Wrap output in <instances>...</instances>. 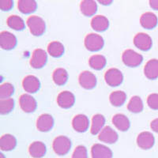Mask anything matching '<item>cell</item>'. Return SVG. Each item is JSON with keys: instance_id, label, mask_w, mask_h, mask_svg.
Returning <instances> with one entry per match:
<instances>
[{"instance_id": "6da1fadb", "label": "cell", "mask_w": 158, "mask_h": 158, "mask_svg": "<svg viewBox=\"0 0 158 158\" xmlns=\"http://www.w3.org/2000/svg\"><path fill=\"white\" fill-rule=\"evenodd\" d=\"M52 147L55 153L59 156L67 154L71 148V142L70 138L66 136H58L53 141Z\"/></svg>"}, {"instance_id": "7a4b0ae2", "label": "cell", "mask_w": 158, "mask_h": 158, "mask_svg": "<svg viewBox=\"0 0 158 158\" xmlns=\"http://www.w3.org/2000/svg\"><path fill=\"white\" fill-rule=\"evenodd\" d=\"M27 25L33 36L43 35L46 29V24L43 18L38 16H30L27 20Z\"/></svg>"}, {"instance_id": "3957f363", "label": "cell", "mask_w": 158, "mask_h": 158, "mask_svg": "<svg viewBox=\"0 0 158 158\" xmlns=\"http://www.w3.org/2000/svg\"><path fill=\"white\" fill-rule=\"evenodd\" d=\"M104 45V39L96 33H90L85 38V46L90 52H97L103 48Z\"/></svg>"}, {"instance_id": "277c9868", "label": "cell", "mask_w": 158, "mask_h": 158, "mask_svg": "<svg viewBox=\"0 0 158 158\" xmlns=\"http://www.w3.org/2000/svg\"><path fill=\"white\" fill-rule=\"evenodd\" d=\"M122 59L123 63L129 67H137L143 61L142 55L135 51L128 49L123 53Z\"/></svg>"}, {"instance_id": "5b68a950", "label": "cell", "mask_w": 158, "mask_h": 158, "mask_svg": "<svg viewBox=\"0 0 158 158\" xmlns=\"http://www.w3.org/2000/svg\"><path fill=\"white\" fill-rule=\"evenodd\" d=\"M104 79L107 84L111 87L118 86L123 81V75L118 69L111 68L104 74Z\"/></svg>"}, {"instance_id": "8992f818", "label": "cell", "mask_w": 158, "mask_h": 158, "mask_svg": "<svg viewBox=\"0 0 158 158\" xmlns=\"http://www.w3.org/2000/svg\"><path fill=\"white\" fill-rule=\"evenodd\" d=\"M48 61V55L44 50L36 49L32 53L30 60V65L35 69H40L44 67Z\"/></svg>"}, {"instance_id": "52a82bcc", "label": "cell", "mask_w": 158, "mask_h": 158, "mask_svg": "<svg viewBox=\"0 0 158 158\" xmlns=\"http://www.w3.org/2000/svg\"><path fill=\"white\" fill-rule=\"evenodd\" d=\"M78 81L80 85L85 89H92L97 85V77L92 72L85 70L80 74Z\"/></svg>"}, {"instance_id": "ba28073f", "label": "cell", "mask_w": 158, "mask_h": 158, "mask_svg": "<svg viewBox=\"0 0 158 158\" xmlns=\"http://www.w3.org/2000/svg\"><path fill=\"white\" fill-rule=\"evenodd\" d=\"M134 44L142 51H148L152 48L153 40L152 38L146 33L140 32L138 33L134 38Z\"/></svg>"}, {"instance_id": "9c48e42d", "label": "cell", "mask_w": 158, "mask_h": 158, "mask_svg": "<svg viewBox=\"0 0 158 158\" xmlns=\"http://www.w3.org/2000/svg\"><path fill=\"white\" fill-rule=\"evenodd\" d=\"M155 138L153 134L149 131H144L138 135L137 138V145L142 149H149L153 147Z\"/></svg>"}, {"instance_id": "30bf717a", "label": "cell", "mask_w": 158, "mask_h": 158, "mask_svg": "<svg viewBox=\"0 0 158 158\" xmlns=\"http://www.w3.org/2000/svg\"><path fill=\"white\" fill-rule=\"evenodd\" d=\"M18 40L15 35L7 31L0 33V46L4 50H11L15 48Z\"/></svg>"}, {"instance_id": "8fae6325", "label": "cell", "mask_w": 158, "mask_h": 158, "mask_svg": "<svg viewBox=\"0 0 158 158\" xmlns=\"http://www.w3.org/2000/svg\"><path fill=\"white\" fill-rule=\"evenodd\" d=\"M19 104L21 108L27 113L33 112L37 106L36 100L29 94H22L20 97Z\"/></svg>"}, {"instance_id": "7c38bea8", "label": "cell", "mask_w": 158, "mask_h": 158, "mask_svg": "<svg viewBox=\"0 0 158 158\" xmlns=\"http://www.w3.org/2000/svg\"><path fill=\"white\" fill-rule=\"evenodd\" d=\"M23 89L29 94H35L40 88V82L39 79L34 75H28L22 81Z\"/></svg>"}, {"instance_id": "4fadbf2b", "label": "cell", "mask_w": 158, "mask_h": 158, "mask_svg": "<svg viewBox=\"0 0 158 158\" xmlns=\"http://www.w3.org/2000/svg\"><path fill=\"white\" fill-rule=\"evenodd\" d=\"M75 102V97L71 92L63 91L59 94L57 97V103L59 106L62 108H71Z\"/></svg>"}, {"instance_id": "5bb4252c", "label": "cell", "mask_w": 158, "mask_h": 158, "mask_svg": "<svg viewBox=\"0 0 158 158\" xmlns=\"http://www.w3.org/2000/svg\"><path fill=\"white\" fill-rule=\"evenodd\" d=\"M54 126V118L49 114H42L36 121V127L41 132H48Z\"/></svg>"}, {"instance_id": "9a60e30c", "label": "cell", "mask_w": 158, "mask_h": 158, "mask_svg": "<svg viewBox=\"0 0 158 158\" xmlns=\"http://www.w3.org/2000/svg\"><path fill=\"white\" fill-rule=\"evenodd\" d=\"M99 140L107 144H113L117 142L118 138V134L111 127L108 126L100 132L98 136Z\"/></svg>"}, {"instance_id": "2e32d148", "label": "cell", "mask_w": 158, "mask_h": 158, "mask_svg": "<svg viewBox=\"0 0 158 158\" xmlns=\"http://www.w3.org/2000/svg\"><path fill=\"white\" fill-rule=\"evenodd\" d=\"M92 158H112L113 153L112 151L108 146L101 145V144H95L91 149Z\"/></svg>"}, {"instance_id": "e0dca14e", "label": "cell", "mask_w": 158, "mask_h": 158, "mask_svg": "<svg viewBox=\"0 0 158 158\" xmlns=\"http://www.w3.org/2000/svg\"><path fill=\"white\" fill-rule=\"evenodd\" d=\"M72 126L73 128L77 132L82 133L88 130L89 126V120L86 115L80 114L74 117L72 120Z\"/></svg>"}, {"instance_id": "ac0fdd59", "label": "cell", "mask_w": 158, "mask_h": 158, "mask_svg": "<svg viewBox=\"0 0 158 158\" xmlns=\"http://www.w3.org/2000/svg\"><path fill=\"white\" fill-rule=\"evenodd\" d=\"M144 74L147 78L154 80L158 77V59H150L144 67Z\"/></svg>"}, {"instance_id": "d6986e66", "label": "cell", "mask_w": 158, "mask_h": 158, "mask_svg": "<svg viewBox=\"0 0 158 158\" xmlns=\"http://www.w3.org/2000/svg\"><path fill=\"white\" fill-rule=\"evenodd\" d=\"M157 17L151 12H146L141 16L140 23L142 27L146 29H152L157 25Z\"/></svg>"}, {"instance_id": "ffe728a7", "label": "cell", "mask_w": 158, "mask_h": 158, "mask_svg": "<svg viewBox=\"0 0 158 158\" xmlns=\"http://www.w3.org/2000/svg\"><path fill=\"white\" fill-rule=\"evenodd\" d=\"M91 26L97 32H104L108 29L109 26V21L106 17L103 15H97L92 19Z\"/></svg>"}, {"instance_id": "44dd1931", "label": "cell", "mask_w": 158, "mask_h": 158, "mask_svg": "<svg viewBox=\"0 0 158 158\" xmlns=\"http://www.w3.org/2000/svg\"><path fill=\"white\" fill-rule=\"evenodd\" d=\"M112 123L120 131H127L131 127L129 118L123 114H116L112 118Z\"/></svg>"}, {"instance_id": "7402d4cb", "label": "cell", "mask_w": 158, "mask_h": 158, "mask_svg": "<svg viewBox=\"0 0 158 158\" xmlns=\"http://www.w3.org/2000/svg\"><path fill=\"white\" fill-rule=\"evenodd\" d=\"M46 146L42 142H34L29 147V152L33 158H41L46 153Z\"/></svg>"}, {"instance_id": "603a6c76", "label": "cell", "mask_w": 158, "mask_h": 158, "mask_svg": "<svg viewBox=\"0 0 158 158\" xmlns=\"http://www.w3.org/2000/svg\"><path fill=\"white\" fill-rule=\"evenodd\" d=\"M17 146V139L15 136L9 135H4L0 138V149L2 151H10L15 149Z\"/></svg>"}, {"instance_id": "cb8c5ba5", "label": "cell", "mask_w": 158, "mask_h": 158, "mask_svg": "<svg viewBox=\"0 0 158 158\" xmlns=\"http://www.w3.org/2000/svg\"><path fill=\"white\" fill-rule=\"evenodd\" d=\"M80 10L83 15L87 17L93 16L97 10V4L95 1L85 0L80 4Z\"/></svg>"}, {"instance_id": "d4e9b609", "label": "cell", "mask_w": 158, "mask_h": 158, "mask_svg": "<svg viewBox=\"0 0 158 158\" xmlns=\"http://www.w3.org/2000/svg\"><path fill=\"white\" fill-rule=\"evenodd\" d=\"M104 123H105V118L104 115L101 114H97L94 115L92 118V125H91V134L94 135L100 134L101 131L104 129Z\"/></svg>"}, {"instance_id": "484cf974", "label": "cell", "mask_w": 158, "mask_h": 158, "mask_svg": "<svg viewBox=\"0 0 158 158\" xmlns=\"http://www.w3.org/2000/svg\"><path fill=\"white\" fill-rule=\"evenodd\" d=\"M18 7L20 12L25 15H29L34 12L37 7V3L33 0H21L18 1Z\"/></svg>"}, {"instance_id": "4316f807", "label": "cell", "mask_w": 158, "mask_h": 158, "mask_svg": "<svg viewBox=\"0 0 158 158\" xmlns=\"http://www.w3.org/2000/svg\"><path fill=\"white\" fill-rule=\"evenodd\" d=\"M106 58L101 55H94L89 58V64L90 67L96 70H101L106 66Z\"/></svg>"}, {"instance_id": "83f0119b", "label": "cell", "mask_w": 158, "mask_h": 158, "mask_svg": "<svg viewBox=\"0 0 158 158\" xmlns=\"http://www.w3.org/2000/svg\"><path fill=\"white\" fill-rule=\"evenodd\" d=\"M48 52L52 57L59 58L64 53V46L59 41L51 42L48 46Z\"/></svg>"}, {"instance_id": "f1b7e54d", "label": "cell", "mask_w": 158, "mask_h": 158, "mask_svg": "<svg viewBox=\"0 0 158 158\" xmlns=\"http://www.w3.org/2000/svg\"><path fill=\"white\" fill-rule=\"evenodd\" d=\"M52 78L55 84L57 85H63L68 81V73L65 69L58 68L53 72Z\"/></svg>"}, {"instance_id": "f546056e", "label": "cell", "mask_w": 158, "mask_h": 158, "mask_svg": "<svg viewBox=\"0 0 158 158\" xmlns=\"http://www.w3.org/2000/svg\"><path fill=\"white\" fill-rule=\"evenodd\" d=\"M127 100V94L123 91H115L110 94L109 101L115 107L122 106Z\"/></svg>"}, {"instance_id": "4dcf8cb0", "label": "cell", "mask_w": 158, "mask_h": 158, "mask_svg": "<svg viewBox=\"0 0 158 158\" xmlns=\"http://www.w3.org/2000/svg\"><path fill=\"white\" fill-rule=\"evenodd\" d=\"M7 25L10 28L17 31L23 30L25 27L24 20L18 15H11L7 19Z\"/></svg>"}, {"instance_id": "1f68e13d", "label": "cell", "mask_w": 158, "mask_h": 158, "mask_svg": "<svg viewBox=\"0 0 158 158\" xmlns=\"http://www.w3.org/2000/svg\"><path fill=\"white\" fill-rule=\"evenodd\" d=\"M143 107L142 100L138 96H135L132 97L127 104V109L133 113L141 112L143 110Z\"/></svg>"}, {"instance_id": "d6a6232c", "label": "cell", "mask_w": 158, "mask_h": 158, "mask_svg": "<svg viewBox=\"0 0 158 158\" xmlns=\"http://www.w3.org/2000/svg\"><path fill=\"white\" fill-rule=\"evenodd\" d=\"M15 108V101L12 98L0 100V113L6 115L13 111Z\"/></svg>"}, {"instance_id": "836d02e7", "label": "cell", "mask_w": 158, "mask_h": 158, "mask_svg": "<svg viewBox=\"0 0 158 158\" xmlns=\"http://www.w3.org/2000/svg\"><path fill=\"white\" fill-rule=\"evenodd\" d=\"M14 93H15V88L10 83H4L0 86V98L1 100L10 98Z\"/></svg>"}, {"instance_id": "e575fe53", "label": "cell", "mask_w": 158, "mask_h": 158, "mask_svg": "<svg viewBox=\"0 0 158 158\" xmlns=\"http://www.w3.org/2000/svg\"><path fill=\"white\" fill-rule=\"evenodd\" d=\"M72 158H88L87 149L84 146H78L74 149Z\"/></svg>"}, {"instance_id": "d590c367", "label": "cell", "mask_w": 158, "mask_h": 158, "mask_svg": "<svg viewBox=\"0 0 158 158\" xmlns=\"http://www.w3.org/2000/svg\"><path fill=\"white\" fill-rule=\"evenodd\" d=\"M147 104L151 109L158 110V94H150L147 98Z\"/></svg>"}, {"instance_id": "8d00e7d4", "label": "cell", "mask_w": 158, "mask_h": 158, "mask_svg": "<svg viewBox=\"0 0 158 158\" xmlns=\"http://www.w3.org/2000/svg\"><path fill=\"white\" fill-rule=\"evenodd\" d=\"M14 2L11 0H1L0 1V9L2 11H7L12 9Z\"/></svg>"}, {"instance_id": "74e56055", "label": "cell", "mask_w": 158, "mask_h": 158, "mask_svg": "<svg viewBox=\"0 0 158 158\" xmlns=\"http://www.w3.org/2000/svg\"><path fill=\"white\" fill-rule=\"evenodd\" d=\"M150 127L153 131L158 133V118H155V119H153V120L151 122Z\"/></svg>"}, {"instance_id": "f35d334b", "label": "cell", "mask_w": 158, "mask_h": 158, "mask_svg": "<svg viewBox=\"0 0 158 158\" xmlns=\"http://www.w3.org/2000/svg\"><path fill=\"white\" fill-rule=\"evenodd\" d=\"M149 6H150V7L152 9L158 10V0H152V1H149Z\"/></svg>"}, {"instance_id": "ab89813d", "label": "cell", "mask_w": 158, "mask_h": 158, "mask_svg": "<svg viewBox=\"0 0 158 158\" xmlns=\"http://www.w3.org/2000/svg\"><path fill=\"white\" fill-rule=\"evenodd\" d=\"M103 5H110L112 2V1H99Z\"/></svg>"}, {"instance_id": "60d3db41", "label": "cell", "mask_w": 158, "mask_h": 158, "mask_svg": "<svg viewBox=\"0 0 158 158\" xmlns=\"http://www.w3.org/2000/svg\"><path fill=\"white\" fill-rule=\"evenodd\" d=\"M0 158H6L2 153H0Z\"/></svg>"}]
</instances>
